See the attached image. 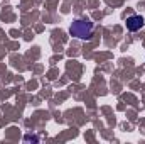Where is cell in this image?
Instances as JSON below:
<instances>
[{"mask_svg":"<svg viewBox=\"0 0 145 144\" xmlns=\"http://www.w3.org/2000/svg\"><path fill=\"white\" fill-rule=\"evenodd\" d=\"M69 34L72 37L88 41L93 36V24L89 20H84V19H76L71 24V27H69Z\"/></svg>","mask_w":145,"mask_h":144,"instance_id":"1","label":"cell"},{"mask_svg":"<svg viewBox=\"0 0 145 144\" xmlns=\"http://www.w3.org/2000/svg\"><path fill=\"white\" fill-rule=\"evenodd\" d=\"M144 24H145V20H144V17H140V15H130V17L127 19V29L132 31V32L142 29Z\"/></svg>","mask_w":145,"mask_h":144,"instance_id":"2","label":"cell"}]
</instances>
